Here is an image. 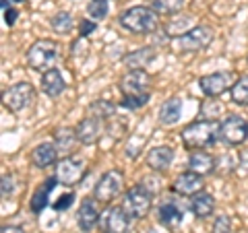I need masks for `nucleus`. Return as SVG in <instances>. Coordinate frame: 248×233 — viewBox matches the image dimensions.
Returning <instances> with one entry per match:
<instances>
[{
	"label": "nucleus",
	"instance_id": "1",
	"mask_svg": "<svg viewBox=\"0 0 248 233\" xmlns=\"http://www.w3.org/2000/svg\"><path fill=\"white\" fill-rule=\"evenodd\" d=\"M219 126H221V124L217 120L192 122V124H188V126L180 132L182 145L186 146V149H190V151L207 149V146H211L217 138H219Z\"/></svg>",
	"mask_w": 248,
	"mask_h": 233
},
{
	"label": "nucleus",
	"instance_id": "2",
	"mask_svg": "<svg viewBox=\"0 0 248 233\" xmlns=\"http://www.w3.org/2000/svg\"><path fill=\"white\" fill-rule=\"evenodd\" d=\"M118 21L130 33H153L159 27V17L151 6H133L124 11Z\"/></svg>",
	"mask_w": 248,
	"mask_h": 233
},
{
	"label": "nucleus",
	"instance_id": "3",
	"mask_svg": "<svg viewBox=\"0 0 248 233\" xmlns=\"http://www.w3.org/2000/svg\"><path fill=\"white\" fill-rule=\"evenodd\" d=\"M213 40V29L207 25H197L184 33L172 37V50L178 54H195L201 52L203 48H207Z\"/></svg>",
	"mask_w": 248,
	"mask_h": 233
},
{
	"label": "nucleus",
	"instance_id": "4",
	"mask_svg": "<svg viewBox=\"0 0 248 233\" xmlns=\"http://www.w3.org/2000/svg\"><path fill=\"white\" fill-rule=\"evenodd\" d=\"M58 56H60V48L56 42L37 40L27 50V64H29V68H33V71L46 73V71H50V68H54Z\"/></svg>",
	"mask_w": 248,
	"mask_h": 233
},
{
	"label": "nucleus",
	"instance_id": "5",
	"mask_svg": "<svg viewBox=\"0 0 248 233\" xmlns=\"http://www.w3.org/2000/svg\"><path fill=\"white\" fill-rule=\"evenodd\" d=\"M85 174H87L85 161L81 157H77V155H68V157L58 159L54 177L62 186H77L85 177Z\"/></svg>",
	"mask_w": 248,
	"mask_h": 233
},
{
	"label": "nucleus",
	"instance_id": "6",
	"mask_svg": "<svg viewBox=\"0 0 248 233\" xmlns=\"http://www.w3.org/2000/svg\"><path fill=\"white\" fill-rule=\"evenodd\" d=\"M151 204H153V198L145 186L130 188L124 194V200H122V206L130 215V219H145L151 211Z\"/></svg>",
	"mask_w": 248,
	"mask_h": 233
},
{
	"label": "nucleus",
	"instance_id": "7",
	"mask_svg": "<svg viewBox=\"0 0 248 233\" xmlns=\"http://www.w3.org/2000/svg\"><path fill=\"white\" fill-rule=\"evenodd\" d=\"M122 186H124V174L120 169H110V172H106L99 177V182L95 184L93 198H95L97 203H110V200H114L122 192Z\"/></svg>",
	"mask_w": 248,
	"mask_h": 233
},
{
	"label": "nucleus",
	"instance_id": "8",
	"mask_svg": "<svg viewBox=\"0 0 248 233\" xmlns=\"http://www.w3.org/2000/svg\"><path fill=\"white\" fill-rule=\"evenodd\" d=\"M33 99H35V91L27 81L13 85L11 89H6L2 93V103L11 112H23L25 107L33 103Z\"/></svg>",
	"mask_w": 248,
	"mask_h": 233
},
{
	"label": "nucleus",
	"instance_id": "9",
	"mask_svg": "<svg viewBox=\"0 0 248 233\" xmlns=\"http://www.w3.org/2000/svg\"><path fill=\"white\" fill-rule=\"evenodd\" d=\"M246 136H248V122L242 118V116L232 114V116H228V118L221 122L219 138L223 143L236 146V145H242L246 141Z\"/></svg>",
	"mask_w": 248,
	"mask_h": 233
},
{
	"label": "nucleus",
	"instance_id": "10",
	"mask_svg": "<svg viewBox=\"0 0 248 233\" xmlns=\"http://www.w3.org/2000/svg\"><path fill=\"white\" fill-rule=\"evenodd\" d=\"M151 74L145 71H128L122 76V95H151Z\"/></svg>",
	"mask_w": 248,
	"mask_h": 233
},
{
	"label": "nucleus",
	"instance_id": "11",
	"mask_svg": "<svg viewBox=\"0 0 248 233\" xmlns=\"http://www.w3.org/2000/svg\"><path fill=\"white\" fill-rule=\"evenodd\" d=\"M102 229L104 233H126L130 225V215L124 211V206H110L102 215Z\"/></svg>",
	"mask_w": 248,
	"mask_h": 233
},
{
	"label": "nucleus",
	"instance_id": "12",
	"mask_svg": "<svg viewBox=\"0 0 248 233\" xmlns=\"http://www.w3.org/2000/svg\"><path fill=\"white\" fill-rule=\"evenodd\" d=\"M199 85H201V91H203L207 97H219V95H223L226 91H230L232 87H234V83H232V73L207 74L199 81Z\"/></svg>",
	"mask_w": 248,
	"mask_h": 233
},
{
	"label": "nucleus",
	"instance_id": "13",
	"mask_svg": "<svg viewBox=\"0 0 248 233\" xmlns=\"http://www.w3.org/2000/svg\"><path fill=\"white\" fill-rule=\"evenodd\" d=\"M172 192L192 198L195 194L203 192V175L190 172V169H188V172H184V174H180L174 180V184H172Z\"/></svg>",
	"mask_w": 248,
	"mask_h": 233
},
{
	"label": "nucleus",
	"instance_id": "14",
	"mask_svg": "<svg viewBox=\"0 0 248 233\" xmlns=\"http://www.w3.org/2000/svg\"><path fill=\"white\" fill-rule=\"evenodd\" d=\"M75 130H77V138H79L81 145H93L102 136V120L97 116H89V118H85L77 124Z\"/></svg>",
	"mask_w": 248,
	"mask_h": 233
},
{
	"label": "nucleus",
	"instance_id": "15",
	"mask_svg": "<svg viewBox=\"0 0 248 233\" xmlns=\"http://www.w3.org/2000/svg\"><path fill=\"white\" fill-rule=\"evenodd\" d=\"M99 208H97V204H95V198H85L83 203H81V206H79V213H77V223H79V227H81V231H85V233H89L95 225L99 223Z\"/></svg>",
	"mask_w": 248,
	"mask_h": 233
},
{
	"label": "nucleus",
	"instance_id": "16",
	"mask_svg": "<svg viewBox=\"0 0 248 233\" xmlns=\"http://www.w3.org/2000/svg\"><path fill=\"white\" fill-rule=\"evenodd\" d=\"M31 163H33L35 167H40V169L56 165V163H58V149H56V145H52V143L37 145L33 149V153H31Z\"/></svg>",
	"mask_w": 248,
	"mask_h": 233
},
{
	"label": "nucleus",
	"instance_id": "17",
	"mask_svg": "<svg viewBox=\"0 0 248 233\" xmlns=\"http://www.w3.org/2000/svg\"><path fill=\"white\" fill-rule=\"evenodd\" d=\"M174 161V149L161 145V146H153L147 155V165H149L153 172H166V169L172 165Z\"/></svg>",
	"mask_w": 248,
	"mask_h": 233
},
{
	"label": "nucleus",
	"instance_id": "18",
	"mask_svg": "<svg viewBox=\"0 0 248 233\" xmlns=\"http://www.w3.org/2000/svg\"><path fill=\"white\" fill-rule=\"evenodd\" d=\"M64 89H66V83L58 68H50V71H46L42 74V91L48 97H58L64 93Z\"/></svg>",
	"mask_w": 248,
	"mask_h": 233
},
{
	"label": "nucleus",
	"instance_id": "19",
	"mask_svg": "<svg viewBox=\"0 0 248 233\" xmlns=\"http://www.w3.org/2000/svg\"><path fill=\"white\" fill-rule=\"evenodd\" d=\"M188 169L199 175H207L215 172V159L205 151H192L188 157Z\"/></svg>",
	"mask_w": 248,
	"mask_h": 233
},
{
	"label": "nucleus",
	"instance_id": "20",
	"mask_svg": "<svg viewBox=\"0 0 248 233\" xmlns=\"http://www.w3.org/2000/svg\"><path fill=\"white\" fill-rule=\"evenodd\" d=\"M190 211L195 217L199 219H207V217H211V213L215 211V200L211 194L207 192H199L195 196L190 198Z\"/></svg>",
	"mask_w": 248,
	"mask_h": 233
},
{
	"label": "nucleus",
	"instance_id": "21",
	"mask_svg": "<svg viewBox=\"0 0 248 233\" xmlns=\"http://www.w3.org/2000/svg\"><path fill=\"white\" fill-rule=\"evenodd\" d=\"M153 58H155L153 48H141V50L126 54V56L122 58V62L130 68V71H143V68H147L149 62H153Z\"/></svg>",
	"mask_w": 248,
	"mask_h": 233
},
{
	"label": "nucleus",
	"instance_id": "22",
	"mask_svg": "<svg viewBox=\"0 0 248 233\" xmlns=\"http://www.w3.org/2000/svg\"><path fill=\"white\" fill-rule=\"evenodd\" d=\"M159 223L166 227H178L182 223V208L174 200H166L159 206Z\"/></svg>",
	"mask_w": 248,
	"mask_h": 233
},
{
	"label": "nucleus",
	"instance_id": "23",
	"mask_svg": "<svg viewBox=\"0 0 248 233\" xmlns=\"http://www.w3.org/2000/svg\"><path fill=\"white\" fill-rule=\"evenodd\" d=\"M182 116V102L178 97H170L168 102H164V105L159 107V122L164 126H172L180 120Z\"/></svg>",
	"mask_w": 248,
	"mask_h": 233
},
{
	"label": "nucleus",
	"instance_id": "24",
	"mask_svg": "<svg viewBox=\"0 0 248 233\" xmlns=\"http://www.w3.org/2000/svg\"><path fill=\"white\" fill-rule=\"evenodd\" d=\"M54 184H56V177H48L44 184H42V188H37V192L33 194V198H31V211L33 213H42L46 204H48V196H50V192L54 188Z\"/></svg>",
	"mask_w": 248,
	"mask_h": 233
},
{
	"label": "nucleus",
	"instance_id": "25",
	"mask_svg": "<svg viewBox=\"0 0 248 233\" xmlns=\"http://www.w3.org/2000/svg\"><path fill=\"white\" fill-rule=\"evenodd\" d=\"M54 138H56V149L60 153H71L75 146V141H79L75 128H60L54 132Z\"/></svg>",
	"mask_w": 248,
	"mask_h": 233
},
{
	"label": "nucleus",
	"instance_id": "26",
	"mask_svg": "<svg viewBox=\"0 0 248 233\" xmlns=\"http://www.w3.org/2000/svg\"><path fill=\"white\" fill-rule=\"evenodd\" d=\"M232 93V102L236 105H248V74L240 76V79L234 83V87L230 89Z\"/></svg>",
	"mask_w": 248,
	"mask_h": 233
},
{
	"label": "nucleus",
	"instance_id": "27",
	"mask_svg": "<svg viewBox=\"0 0 248 233\" xmlns=\"http://www.w3.org/2000/svg\"><path fill=\"white\" fill-rule=\"evenodd\" d=\"M184 6V0H151V9L157 15H176Z\"/></svg>",
	"mask_w": 248,
	"mask_h": 233
},
{
	"label": "nucleus",
	"instance_id": "28",
	"mask_svg": "<svg viewBox=\"0 0 248 233\" xmlns=\"http://www.w3.org/2000/svg\"><path fill=\"white\" fill-rule=\"evenodd\" d=\"M75 25V21H73V15L71 13H58V15H54V19H52V29L56 31V33H68V31L73 29Z\"/></svg>",
	"mask_w": 248,
	"mask_h": 233
},
{
	"label": "nucleus",
	"instance_id": "29",
	"mask_svg": "<svg viewBox=\"0 0 248 233\" xmlns=\"http://www.w3.org/2000/svg\"><path fill=\"white\" fill-rule=\"evenodd\" d=\"M108 11H110V4H108V0H91L87 4V13L91 15V19L95 21H102L108 17Z\"/></svg>",
	"mask_w": 248,
	"mask_h": 233
},
{
	"label": "nucleus",
	"instance_id": "30",
	"mask_svg": "<svg viewBox=\"0 0 248 233\" xmlns=\"http://www.w3.org/2000/svg\"><path fill=\"white\" fill-rule=\"evenodd\" d=\"M116 107L110 102H104V99H97L95 103L91 105V116H97L99 120H106V118H112Z\"/></svg>",
	"mask_w": 248,
	"mask_h": 233
},
{
	"label": "nucleus",
	"instance_id": "31",
	"mask_svg": "<svg viewBox=\"0 0 248 233\" xmlns=\"http://www.w3.org/2000/svg\"><path fill=\"white\" fill-rule=\"evenodd\" d=\"M151 95H124L120 105L126 107V110H139V107L147 105V102H149Z\"/></svg>",
	"mask_w": 248,
	"mask_h": 233
},
{
	"label": "nucleus",
	"instance_id": "32",
	"mask_svg": "<svg viewBox=\"0 0 248 233\" xmlns=\"http://www.w3.org/2000/svg\"><path fill=\"white\" fill-rule=\"evenodd\" d=\"M213 233H232V221L228 215L217 217L213 223Z\"/></svg>",
	"mask_w": 248,
	"mask_h": 233
},
{
	"label": "nucleus",
	"instance_id": "33",
	"mask_svg": "<svg viewBox=\"0 0 248 233\" xmlns=\"http://www.w3.org/2000/svg\"><path fill=\"white\" fill-rule=\"evenodd\" d=\"M73 200H75V194H62V196L56 200V203H54V208H56V211H66L68 206L73 204Z\"/></svg>",
	"mask_w": 248,
	"mask_h": 233
},
{
	"label": "nucleus",
	"instance_id": "34",
	"mask_svg": "<svg viewBox=\"0 0 248 233\" xmlns=\"http://www.w3.org/2000/svg\"><path fill=\"white\" fill-rule=\"evenodd\" d=\"M15 190V180L13 175H2V198H9Z\"/></svg>",
	"mask_w": 248,
	"mask_h": 233
},
{
	"label": "nucleus",
	"instance_id": "35",
	"mask_svg": "<svg viewBox=\"0 0 248 233\" xmlns=\"http://www.w3.org/2000/svg\"><path fill=\"white\" fill-rule=\"evenodd\" d=\"M17 17H19V13L15 11V9L4 11V23H6L9 27H13V25H15V21H17Z\"/></svg>",
	"mask_w": 248,
	"mask_h": 233
},
{
	"label": "nucleus",
	"instance_id": "36",
	"mask_svg": "<svg viewBox=\"0 0 248 233\" xmlns=\"http://www.w3.org/2000/svg\"><path fill=\"white\" fill-rule=\"evenodd\" d=\"M93 29H95V23H91V21H83L81 23V35L83 37H87Z\"/></svg>",
	"mask_w": 248,
	"mask_h": 233
},
{
	"label": "nucleus",
	"instance_id": "37",
	"mask_svg": "<svg viewBox=\"0 0 248 233\" xmlns=\"http://www.w3.org/2000/svg\"><path fill=\"white\" fill-rule=\"evenodd\" d=\"M240 167H242L244 172L248 174V149L240 153Z\"/></svg>",
	"mask_w": 248,
	"mask_h": 233
},
{
	"label": "nucleus",
	"instance_id": "38",
	"mask_svg": "<svg viewBox=\"0 0 248 233\" xmlns=\"http://www.w3.org/2000/svg\"><path fill=\"white\" fill-rule=\"evenodd\" d=\"M0 233H23V229L19 225H4V227L0 229Z\"/></svg>",
	"mask_w": 248,
	"mask_h": 233
},
{
	"label": "nucleus",
	"instance_id": "39",
	"mask_svg": "<svg viewBox=\"0 0 248 233\" xmlns=\"http://www.w3.org/2000/svg\"><path fill=\"white\" fill-rule=\"evenodd\" d=\"M0 6H2V11L13 9V6H11V0H2V2H0Z\"/></svg>",
	"mask_w": 248,
	"mask_h": 233
},
{
	"label": "nucleus",
	"instance_id": "40",
	"mask_svg": "<svg viewBox=\"0 0 248 233\" xmlns=\"http://www.w3.org/2000/svg\"><path fill=\"white\" fill-rule=\"evenodd\" d=\"M15 2H25V0H15Z\"/></svg>",
	"mask_w": 248,
	"mask_h": 233
}]
</instances>
